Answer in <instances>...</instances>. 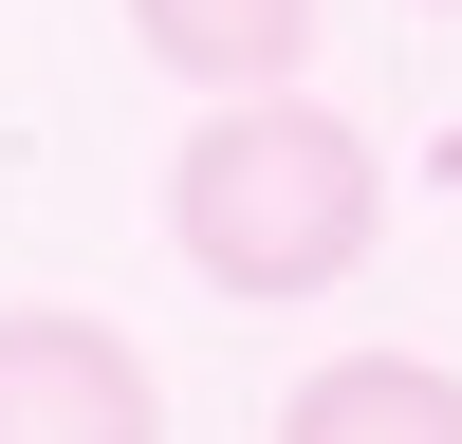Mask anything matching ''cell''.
Returning <instances> with one entry per match:
<instances>
[{
    "mask_svg": "<svg viewBox=\"0 0 462 444\" xmlns=\"http://www.w3.org/2000/svg\"><path fill=\"white\" fill-rule=\"evenodd\" d=\"M167 241L204 296H259V315H296V296H333L370 241H389V167H370L352 111H315L278 74V93H204V130L167 148Z\"/></svg>",
    "mask_w": 462,
    "mask_h": 444,
    "instance_id": "obj_1",
    "label": "cell"
},
{
    "mask_svg": "<svg viewBox=\"0 0 462 444\" xmlns=\"http://www.w3.org/2000/svg\"><path fill=\"white\" fill-rule=\"evenodd\" d=\"M0 444H167V389H148V352L111 315L19 296L0 315Z\"/></svg>",
    "mask_w": 462,
    "mask_h": 444,
    "instance_id": "obj_2",
    "label": "cell"
},
{
    "mask_svg": "<svg viewBox=\"0 0 462 444\" xmlns=\"http://www.w3.org/2000/svg\"><path fill=\"white\" fill-rule=\"evenodd\" d=\"M278 444H462V370L444 352H333L278 389Z\"/></svg>",
    "mask_w": 462,
    "mask_h": 444,
    "instance_id": "obj_3",
    "label": "cell"
},
{
    "mask_svg": "<svg viewBox=\"0 0 462 444\" xmlns=\"http://www.w3.org/2000/svg\"><path fill=\"white\" fill-rule=\"evenodd\" d=\"M130 19V56H167L185 93H278L296 56H315V0H111Z\"/></svg>",
    "mask_w": 462,
    "mask_h": 444,
    "instance_id": "obj_4",
    "label": "cell"
},
{
    "mask_svg": "<svg viewBox=\"0 0 462 444\" xmlns=\"http://www.w3.org/2000/svg\"><path fill=\"white\" fill-rule=\"evenodd\" d=\"M426 19H462V0H426Z\"/></svg>",
    "mask_w": 462,
    "mask_h": 444,
    "instance_id": "obj_5",
    "label": "cell"
}]
</instances>
